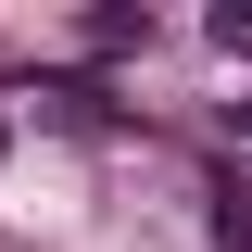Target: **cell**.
<instances>
[{"label":"cell","mask_w":252,"mask_h":252,"mask_svg":"<svg viewBox=\"0 0 252 252\" xmlns=\"http://www.w3.org/2000/svg\"><path fill=\"white\" fill-rule=\"evenodd\" d=\"M0 152H13V139H0Z\"/></svg>","instance_id":"277c9868"},{"label":"cell","mask_w":252,"mask_h":252,"mask_svg":"<svg viewBox=\"0 0 252 252\" xmlns=\"http://www.w3.org/2000/svg\"><path fill=\"white\" fill-rule=\"evenodd\" d=\"M215 252H252V189L215 177Z\"/></svg>","instance_id":"7a4b0ae2"},{"label":"cell","mask_w":252,"mask_h":252,"mask_svg":"<svg viewBox=\"0 0 252 252\" xmlns=\"http://www.w3.org/2000/svg\"><path fill=\"white\" fill-rule=\"evenodd\" d=\"M89 51H152V13H139V0H101L89 13Z\"/></svg>","instance_id":"6da1fadb"},{"label":"cell","mask_w":252,"mask_h":252,"mask_svg":"<svg viewBox=\"0 0 252 252\" xmlns=\"http://www.w3.org/2000/svg\"><path fill=\"white\" fill-rule=\"evenodd\" d=\"M215 51H252V0H215Z\"/></svg>","instance_id":"3957f363"}]
</instances>
